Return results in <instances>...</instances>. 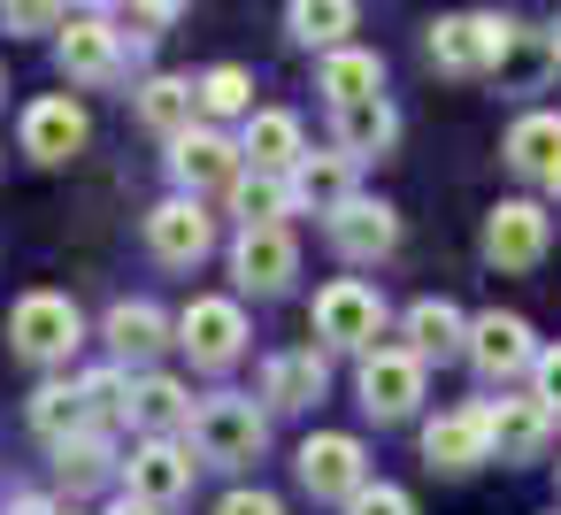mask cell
Instances as JSON below:
<instances>
[{"label": "cell", "mask_w": 561, "mask_h": 515, "mask_svg": "<svg viewBox=\"0 0 561 515\" xmlns=\"http://www.w3.org/2000/svg\"><path fill=\"white\" fill-rule=\"evenodd\" d=\"M523 24L500 16V9H454L423 32V55L446 70V78H500V62L515 55Z\"/></svg>", "instance_id": "6da1fadb"}, {"label": "cell", "mask_w": 561, "mask_h": 515, "mask_svg": "<svg viewBox=\"0 0 561 515\" xmlns=\"http://www.w3.org/2000/svg\"><path fill=\"white\" fill-rule=\"evenodd\" d=\"M9 346L32 362V369H70L78 362V346H85V308L70 300V293H24L16 308H9Z\"/></svg>", "instance_id": "7a4b0ae2"}, {"label": "cell", "mask_w": 561, "mask_h": 515, "mask_svg": "<svg viewBox=\"0 0 561 515\" xmlns=\"http://www.w3.org/2000/svg\"><path fill=\"white\" fill-rule=\"evenodd\" d=\"M193 446L208 469H247L270 454V408L254 392H208L193 415Z\"/></svg>", "instance_id": "3957f363"}, {"label": "cell", "mask_w": 561, "mask_h": 515, "mask_svg": "<svg viewBox=\"0 0 561 515\" xmlns=\"http://www.w3.org/2000/svg\"><path fill=\"white\" fill-rule=\"evenodd\" d=\"M385 323H392V308H385V293L362 285V277H331V285L316 293V308H308V331H316V346H331V354H369V346H385Z\"/></svg>", "instance_id": "277c9868"}, {"label": "cell", "mask_w": 561, "mask_h": 515, "mask_svg": "<svg viewBox=\"0 0 561 515\" xmlns=\"http://www.w3.org/2000/svg\"><path fill=\"white\" fill-rule=\"evenodd\" d=\"M423 385H431V362L408 354L400 339L354 354V400H362L369 423H408V415L423 408Z\"/></svg>", "instance_id": "5b68a950"}, {"label": "cell", "mask_w": 561, "mask_h": 515, "mask_svg": "<svg viewBox=\"0 0 561 515\" xmlns=\"http://www.w3.org/2000/svg\"><path fill=\"white\" fill-rule=\"evenodd\" d=\"M538 331L515 316V308H484V316H469V369H477V385H492V392H507V385H523L530 369H538Z\"/></svg>", "instance_id": "8992f818"}, {"label": "cell", "mask_w": 561, "mask_h": 515, "mask_svg": "<svg viewBox=\"0 0 561 515\" xmlns=\"http://www.w3.org/2000/svg\"><path fill=\"white\" fill-rule=\"evenodd\" d=\"M247 308L231 300V293H193L185 308H178V354L193 362V369H231L239 354H247Z\"/></svg>", "instance_id": "52a82bcc"}, {"label": "cell", "mask_w": 561, "mask_h": 515, "mask_svg": "<svg viewBox=\"0 0 561 515\" xmlns=\"http://www.w3.org/2000/svg\"><path fill=\"white\" fill-rule=\"evenodd\" d=\"M477 247H484V262L507 270V277L538 270V262L553 254V216H546V201H492Z\"/></svg>", "instance_id": "ba28073f"}, {"label": "cell", "mask_w": 561, "mask_h": 515, "mask_svg": "<svg viewBox=\"0 0 561 515\" xmlns=\"http://www.w3.org/2000/svg\"><path fill=\"white\" fill-rule=\"evenodd\" d=\"M293 477H300V492H308V500L346 507V500L369 484V446H362L354 431H308V438H300V454H293Z\"/></svg>", "instance_id": "9c48e42d"}, {"label": "cell", "mask_w": 561, "mask_h": 515, "mask_svg": "<svg viewBox=\"0 0 561 515\" xmlns=\"http://www.w3.org/2000/svg\"><path fill=\"white\" fill-rule=\"evenodd\" d=\"M208 461H201V446L193 438H131V454H124V492L131 500H154V507H178V500H193V477H201Z\"/></svg>", "instance_id": "30bf717a"}, {"label": "cell", "mask_w": 561, "mask_h": 515, "mask_svg": "<svg viewBox=\"0 0 561 515\" xmlns=\"http://www.w3.org/2000/svg\"><path fill=\"white\" fill-rule=\"evenodd\" d=\"M16 147H24V162H39V170L78 162V154L93 147V116H85V101H70V93H39V101L16 116Z\"/></svg>", "instance_id": "8fae6325"}, {"label": "cell", "mask_w": 561, "mask_h": 515, "mask_svg": "<svg viewBox=\"0 0 561 515\" xmlns=\"http://www.w3.org/2000/svg\"><path fill=\"white\" fill-rule=\"evenodd\" d=\"M224 262H231V285L239 293L277 300L300 277V239H293V224H254V231H231V254Z\"/></svg>", "instance_id": "7c38bea8"}, {"label": "cell", "mask_w": 561, "mask_h": 515, "mask_svg": "<svg viewBox=\"0 0 561 515\" xmlns=\"http://www.w3.org/2000/svg\"><path fill=\"white\" fill-rule=\"evenodd\" d=\"M170 178H178V193H193V201L231 193V185L247 178V147H239L224 124H193L185 139H170Z\"/></svg>", "instance_id": "4fadbf2b"}, {"label": "cell", "mask_w": 561, "mask_h": 515, "mask_svg": "<svg viewBox=\"0 0 561 515\" xmlns=\"http://www.w3.org/2000/svg\"><path fill=\"white\" fill-rule=\"evenodd\" d=\"M147 254H154L162 270H201V262L216 254V208L193 201V193L154 201V208H147Z\"/></svg>", "instance_id": "5bb4252c"}, {"label": "cell", "mask_w": 561, "mask_h": 515, "mask_svg": "<svg viewBox=\"0 0 561 515\" xmlns=\"http://www.w3.org/2000/svg\"><path fill=\"white\" fill-rule=\"evenodd\" d=\"M323 239H331V254H339L346 270H377V262H392V247H400V208L354 193L339 216H323Z\"/></svg>", "instance_id": "9a60e30c"}, {"label": "cell", "mask_w": 561, "mask_h": 515, "mask_svg": "<svg viewBox=\"0 0 561 515\" xmlns=\"http://www.w3.org/2000/svg\"><path fill=\"white\" fill-rule=\"evenodd\" d=\"M101 346H108V362H124V369L139 377V369H154V362L178 346V316H162L154 300H108Z\"/></svg>", "instance_id": "2e32d148"}, {"label": "cell", "mask_w": 561, "mask_h": 515, "mask_svg": "<svg viewBox=\"0 0 561 515\" xmlns=\"http://www.w3.org/2000/svg\"><path fill=\"white\" fill-rule=\"evenodd\" d=\"M553 408L538 400V392H492L484 400V431H492V461H538L546 446H553Z\"/></svg>", "instance_id": "e0dca14e"}, {"label": "cell", "mask_w": 561, "mask_h": 515, "mask_svg": "<svg viewBox=\"0 0 561 515\" xmlns=\"http://www.w3.org/2000/svg\"><path fill=\"white\" fill-rule=\"evenodd\" d=\"M55 62L70 85H116L124 78V32L108 16H70L55 32Z\"/></svg>", "instance_id": "ac0fdd59"}, {"label": "cell", "mask_w": 561, "mask_h": 515, "mask_svg": "<svg viewBox=\"0 0 561 515\" xmlns=\"http://www.w3.org/2000/svg\"><path fill=\"white\" fill-rule=\"evenodd\" d=\"M484 461H492L484 400L446 408V415H431V423H423V469H438V477H469V469H484Z\"/></svg>", "instance_id": "d6986e66"}, {"label": "cell", "mask_w": 561, "mask_h": 515, "mask_svg": "<svg viewBox=\"0 0 561 515\" xmlns=\"http://www.w3.org/2000/svg\"><path fill=\"white\" fill-rule=\"evenodd\" d=\"M323 354H331V346H316V339H308V346L270 354V362H262V392H254V400H262L270 415L316 408V400H323V385H331V362H323Z\"/></svg>", "instance_id": "ffe728a7"}, {"label": "cell", "mask_w": 561, "mask_h": 515, "mask_svg": "<svg viewBox=\"0 0 561 515\" xmlns=\"http://www.w3.org/2000/svg\"><path fill=\"white\" fill-rule=\"evenodd\" d=\"M500 162H507L523 185L561 193V116H553V108L515 116V124H507V139H500Z\"/></svg>", "instance_id": "44dd1931"}, {"label": "cell", "mask_w": 561, "mask_h": 515, "mask_svg": "<svg viewBox=\"0 0 561 515\" xmlns=\"http://www.w3.org/2000/svg\"><path fill=\"white\" fill-rule=\"evenodd\" d=\"M193 385L170 369H139L131 377V431L139 438H193Z\"/></svg>", "instance_id": "7402d4cb"}, {"label": "cell", "mask_w": 561, "mask_h": 515, "mask_svg": "<svg viewBox=\"0 0 561 515\" xmlns=\"http://www.w3.org/2000/svg\"><path fill=\"white\" fill-rule=\"evenodd\" d=\"M131 116L170 147V139H185V131L201 124V85H193V78H178V70H154V78H139V85H131Z\"/></svg>", "instance_id": "603a6c76"}, {"label": "cell", "mask_w": 561, "mask_h": 515, "mask_svg": "<svg viewBox=\"0 0 561 515\" xmlns=\"http://www.w3.org/2000/svg\"><path fill=\"white\" fill-rule=\"evenodd\" d=\"M400 346L423 354V362H461V354H469V316H461L454 300L423 293V300H408V316H400Z\"/></svg>", "instance_id": "cb8c5ba5"}, {"label": "cell", "mask_w": 561, "mask_h": 515, "mask_svg": "<svg viewBox=\"0 0 561 515\" xmlns=\"http://www.w3.org/2000/svg\"><path fill=\"white\" fill-rule=\"evenodd\" d=\"M239 147H247V170H277V178H293L300 154H308V131H300L293 108H254V116L239 124Z\"/></svg>", "instance_id": "d4e9b609"}, {"label": "cell", "mask_w": 561, "mask_h": 515, "mask_svg": "<svg viewBox=\"0 0 561 515\" xmlns=\"http://www.w3.org/2000/svg\"><path fill=\"white\" fill-rule=\"evenodd\" d=\"M354 154L346 147H308L300 154V170H293V201L308 208V216H339L346 201H354Z\"/></svg>", "instance_id": "484cf974"}, {"label": "cell", "mask_w": 561, "mask_h": 515, "mask_svg": "<svg viewBox=\"0 0 561 515\" xmlns=\"http://www.w3.org/2000/svg\"><path fill=\"white\" fill-rule=\"evenodd\" d=\"M316 93H323L331 108L377 101V93H385V55H369V47H331V55H316Z\"/></svg>", "instance_id": "4316f807"}, {"label": "cell", "mask_w": 561, "mask_h": 515, "mask_svg": "<svg viewBox=\"0 0 561 515\" xmlns=\"http://www.w3.org/2000/svg\"><path fill=\"white\" fill-rule=\"evenodd\" d=\"M354 24H362V0H285V32L308 55L354 47Z\"/></svg>", "instance_id": "83f0119b"}, {"label": "cell", "mask_w": 561, "mask_h": 515, "mask_svg": "<svg viewBox=\"0 0 561 515\" xmlns=\"http://www.w3.org/2000/svg\"><path fill=\"white\" fill-rule=\"evenodd\" d=\"M32 438L39 446H62V438H78V431H93V408H85V385L78 377H39V392H32Z\"/></svg>", "instance_id": "f1b7e54d"}, {"label": "cell", "mask_w": 561, "mask_h": 515, "mask_svg": "<svg viewBox=\"0 0 561 515\" xmlns=\"http://www.w3.org/2000/svg\"><path fill=\"white\" fill-rule=\"evenodd\" d=\"M392 139H400V108L377 93V101H354V108H331V147H346L354 162H369V154H392Z\"/></svg>", "instance_id": "f546056e"}, {"label": "cell", "mask_w": 561, "mask_h": 515, "mask_svg": "<svg viewBox=\"0 0 561 515\" xmlns=\"http://www.w3.org/2000/svg\"><path fill=\"white\" fill-rule=\"evenodd\" d=\"M55 454V484L78 500V492H93V484H108V477H124V461H116V446H108V431H78V438H62V446H47Z\"/></svg>", "instance_id": "4dcf8cb0"}, {"label": "cell", "mask_w": 561, "mask_h": 515, "mask_svg": "<svg viewBox=\"0 0 561 515\" xmlns=\"http://www.w3.org/2000/svg\"><path fill=\"white\" fill-rule=\"evenodd\" d=\"M231 216H239V231H254V224H285V216H300V201H293V178H277V170H247L231 193Z\"/></svg>", "instance_id": "1f68e13d"}, {"label": "cell", "mask_w": 561, "mask_h": 515, "mask_svg": "<svg viewBox=\"0 0 561 515\" xmlns=\"http://www.w3.org/2000/svg\"><path fill=\"white\" fill-rule=\"evenodd\" d=\"M193 85H201V124H247V116H254V70L216 62V70H201Z\"/></svg>", "instance_id": "d6a6232c"}, {"label": "cell", "mask_w": 561, "mask_h": 515, "mask_svg": "<svg viewBox=\"0 0 561 515\" xmlns=\"http://www.w3.org/2000/svg\"><path fill=\"white\" fill-rule=\"evenodd\" d=\"M78 385H85L93 431H124V423H131V369H124V362H101V369H85Z\"/></svg>", "instance_id": "836d02e7"}, {"label": "cell", "mask_w": 561, "mask_h": 515, "mask_svg": "<svg viewBox=\"0 0 561 515\" xmlns=\"http://www.w3.org/2000/svg\"><path fill=\"white\" fill-rule=\"evenodd\" d=\"M0 24L9 39H55L70 24V0H0Z\"/></svg>", "instance_id": "e575fe53"}, {"label": "cell", "mask_w": 561, "mask_h": 515, "mask_svg": "<svg viewBox=\"0 0 561 515\" xmlns=\"http://www.w3.org/2000/svg\"><path fill=\"white\" fill-rule=\"evenodd\" d=\"M124 16H131V47H147L185 16V0H124Z\"/></svg>", "instance_id": "d590c367"}, {"label": "cell", "mask_w": 561, "mask_h": 515, "mask_svg": "<svg viewBox=\"0 0 561 515\" xmlns=\"http://www.w3.org/2000/svg\"><path fill=\"white\" fill-rule=\"evenodd\" d=\"M346 515H415V492H408V484H385V477H369V484L346 500Z\"/></svg>", "instance_id": "8d00e7d4"}, {"label": "cell", "mask_w": 561, "mask_h": 515, "mask_svg": "<svg viewBox=\"0 0 561 515\" xmlns=\"http://www.w3.org/2000/svg\"><path fill=\"white\" fill-rule=\"evenodd\" d=\"M208 515H285V500H277V492H262V484H231Z\"/></svg>", "instance_id": "74e56055"}, {"label": "cell", "mask_w": 561, "mask_h": 515, "mask_svg": "<svg viewBox=\"0 0 561 515\" xmlns=\"http://www.w3.org/2000/svg\"><path fill=\"white\" fill-rule=\"evenodd\" d=\"M530 392H538V400H546V408L561 415V339H553V346L538 354V369H530Z\"/></svg>", "instance_id": "f35d334b"}, {"label": "cell", "mask_w": 561, "mask_h": 515, "mask_svg": "<svg viewBox=\"0 0 561 515\" xmlns=\"http://www.w3.org/2000/svg\"><path fill=\"white\" fill-rule=\"evenodd\" d=\"M0 515H62V507H55L47 492H16V500H9V507H0Z\"/></svg>", "instance_id": "ab89813d"}, {"label": "cell", "mask_w": 561, "mask_h": 515, "mask_svg": "<svg viewBox=\"0 0 561 515\" xmlns=\"http://www.w3.org/2000/svg\"><path fill=\"white\" fill-rule=\"evenodd\" d=\"M108 515H170V507H154V500H131V492H124V500H116Z\"/></svg>", "instance_id": "60d3db41"}, {"label": "cell", "mask_w": 561, "mask_h": 515, "mask_svg": "<svg viewBox=\"0 0 561 515\" xmlns=\"http://www.w3.org/2000/svg\"><path fill=\"white\" fill-rule=\"evenodd\" d=\"M70 9H78V16H116L124 0H70Z\"/></svg>", "instance_id": "b9f144b4"}, {"label": "cell", "mask_w": 561, "mask_h": 515, "mask_svg": "<svg viewBox=\"0 0 561 515\" xmlns=\"http://www.w3.org/2000/svg\"><path fill=\"white\" fill-rule=\"evenodd\" d=\"M546 39H553V62H561V24H553V32H546Z\"/></svg>", "instance_id": "7bdbcfd3"}, {"label": "cell", "mask_w": 561, "mask_h": 515, "mask_svg": "<svg viewBox=\"0 0 561 515\" xmlns=\"http://www.w3.org/2000/svg\"><path fill=\"white\" fill-rule=\"evenodd\" d=\"M0 101H9V78H0Z\"/></svg>", "instance_id": "ee69618b"}, {"label": "cell", "mask_w": 561, "mask_h": 515, "mask_svg": "<svg viewBox=\"0 0 561 515\" xmlns=\"http://www.w3.org/2000/svg\"><path fill=\"white\" fill-rule=\"evenodd\" d=\"M62 515H85V507H62Z\"/></svg>", "instance_id": "f6af8a7d"}, {"label": "cell", "mask_w": 561, "mask_h": 515, "mask_svg": "<svg viewBox=\"0 0 561 515\" xmlns=\"http://www.w3.org/2000/svg\"><path fill=\"white\" fill-rule=\"evenodd\" d=\"M553 484H561V461H553Z\"/></svg>", "instance_id": "bcb514c9"}, {"label": "cell", "mask_w": 561, "mask_h": 515, "mask_svg": "<svg viewBox=\"0 0 561 515\" xmlns=\"http://www.w3.org/2000/svg\"><path fill=\"white\" fill-rule=\"evenodd\" d=\"M546 515H561V507H546Z\"/></svg>", "instance_id": "7dc6e473"}]
</instances>
